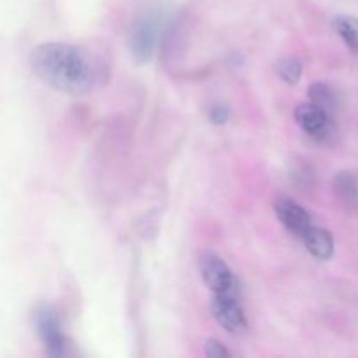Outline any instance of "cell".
I'll return each instance as SVG.
<instances>
[{
  "label": "cell",
  "instance_id": "10",
  "mask_svg": "<svg viewBox=\"0 0 358 358\" xmlns=\"http://www.w3.org/2000/svg\"><path fill=\"white\" fill-rule=\"evenodd\" d=\"M276 70H278V76L282 77L285 83L289 84H296L297 80H299L301 77V70H303V66H301V62L296 58H283L278 62V66H276Z\"/></svg>",
  "mask_w": 358,
  "mask_h": 358
},
{
  "label": "cell",
  "instance_id": "3",
  "mask_svg": "<svg viewBox=\"0 0 358 358\" xmlns=\"http://www.w3.org/2000/svg\"><path fill=\"white\" fill-rule=\"evenodd\" d=\"M163 14L157 9H149L136 20L131 34L133 55L138 62H147L154 55L157 37H159Z\"/></svg>",
  "mask_w": 358,
  "mask_h": 358
},
{
  "label": "cell",
  "instance_id": "12",
  "mask_svg": "<svg viewBox=\"0 0 358 358\" xmlns=\"http://www.w3.org/2000/svg\"><path fill=\"white\" fill-rule=\"evenodd\" d=\"M310 98L313 103L320 105V107H324V108H329L332 105V91L329 90L325 84H320V83L311 84Z\"/></svg>",
  "mask_w": 358,
  "mask_h": 358
},
{
  "label": "cell",
  "instance_id": "11",
  "mask_svg": "<svg viewBox=\"0 0 358 358\" xmlns=\"http://www.w3.org/2000/svg\"><path fill=\"white\" fill-rule=\"evenodd\" d=\"M336 187H338L339 194L350 203L358 201V180L352 173H341L336 180Z\"/></svg>",
  "mask_w": 358,
  "mask_h": 358
},
{
  "label": "cell",
  "instance_id": "8",
  "mask_svg": "<svg viewBox=\"0 0 358 358\" xmlns=\"http://www.w3.org/2000/svg\"><path fill=\"white\" fill-rule=\"evenodd\" d=\"M303 243L306 245L308 250L320 261H327L334 254V241L329 231L320 229V227L311 226L306 233L303 234Z\"/></svg>",
  "mask_w": 358,
  "mask_h": 358
},
{
  "label": "cell",
  "instance_id": "9",
  "mask_svg": "<svg viewBox=\"0 0 358 358\" xmlns=\"http://www.w3.org/2000/svg\"><path fill=\"white\" fill-rule=\"evenodd\" d=\"M334 30L339 37L358 52V20L353 16H338L334 20Z\"/></svg>",
  "mask_w": 358,
  "mask_h": 358
},
{
  "label": "cell",
  "instance_id": "2",
  "mask_svg": "<svg viewBox=\"0 0 358 358\" xmlns=\"http://www.w3.org/2000/svg\"><path fill=\"white\" fill-rule=\"evenodd\" d=\"M199 271L206 287L215 296H238V283L229 266L212 252H205L199 257Z\"/></svg>",
  "mask_w": 358,
  "mask_h": 358
},
{
  "label": "cell",
  "instance_id": "6",
  "mask_svg": "<svg viewBox=\"0 0 358 358\" xmlns=\"http://www.w3.org/2000/svg\"><path fill=\"white\" fill-rule=\"evenodd\" d=\"M37 329L41 338L44 339L49 355L52 357L65 355L66 341L65 338H63V332H62V327H59L58 318H56V315L52 313L49 308H42V310H38Z\"/></svg>",
  "mask_w": 358,
  "mask_h": 358
},
{
  "label": "cell",
  "instance_id": "4",
  "mask_svg": "<svg viewBox=\"0 0 358 358\" xmlns=\"http://www.w3.org/2000/svg\"><path fill=\"white\" fill-rule=\"evenodd\" d=\"M212 311L215 320L231 334H243L247 331V318L238 303V296H215Z\"/></svg>",
  "mask_w": 358,
  "mask_h": 358
},
{
  "label": "cell",
  "instance_id": "13",
  "mask_svg": "<svg viewBox=\"0 0 358 358\" xmlns=\"http://www.w3.org/2000/svg\"><path fill=\"white\" fill-rule=\"evenodd\" d=\"M205 353L210 358H222V357H231V353L227 352L226 346L220 345L217 339H208L205 346Z\"/></svg>",
  "mask_w": 358,
  "mask_h": 358
},
{
  "label": "cell",
  "instance_id": "7",
  "mask_svg": "<svg viewBox=\"0 0 358 358\" xmlns=\"http://www.w3.org/2000/svg\"><path fill=\"white\" fill-rule=\"evenodd\" d=\"M296 121L301 128L313 136H320L329 128L327 108L317 103H303L296 108Z\"/></svg>",
  "mask_w": 358,
  "mask_h": 358
},
{
  "label": "cell",
  "instance_id": "1",
  "mask_svg": "<svg viewBox=\"0 0 358 358\" xmlns=\"http://www.w3.org/2000/svg\"><path fill=\"white\" fill-rule=\"evenodd\" d=\"M30 65L42 83L70 94H86L107 77L105 65L87 49L45 42L30 55Z\"/></svg>",
  "mask_w": 358,
  "mask_h": 358
},
{
  "label": "cell",
  "instance_id": "14",
  "mask_svg": "<svg viewBox=\"0 0 358 358\" xmlns=\"http://www.w3.org/2000/svg\"><path fill=\"white\" fill-rule=\"evenodd\" d=\"M210 119L215 124H224L229 119V110L226 107H222V105H217V107H212V110H210Z\"/></svg>",
  "mask_w": 358,
  "mask_h": 358
},
{
  "label": "cell",
  "instance_id": "5",
  "mask_svg": "<svg viewBox=\"0 0 358 358\" xmlns=\"http://www.w3.org/2000/svg\"><path fill=\"white\" fill-rule=\"evenodd\" d=\"M275 212L278 215L280 222L297 238H303V234L313 226L310 213L303 206H299L296 201H292L289 198L276 199Z\"/></svg>",
  "mask_w": 358,
  "mask_h": 358
}]
</instances>
